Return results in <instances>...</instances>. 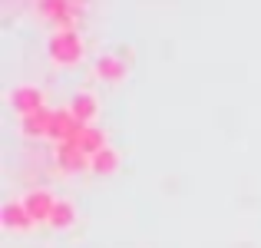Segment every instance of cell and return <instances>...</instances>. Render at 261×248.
<instances>
[{
  "instance_id": "3",
  "label": "cell",
  "mask_w": 261,
  "mask_h": 248,
  "mask_svg": "<svg viewBox=\"0 0 261 248\" xmlns=\"http://www.w3.org/2000/svg\"><path fill=\"white\" fill-rule=\"evenodd\" d=\"M10 106L17 109L20 116L37 113V109H43V89L33 86V83H20V86H13V93H10Z\"/></svg>"
},
{
  "instance_id": "12",
  "label": "cell",
  "mask_w": 261,
  "mask_h": 248,
  "mask_svg": "<svg viewBox=\"0 0 261 248\" xmlns=\"http://www.w3.org/2000/svg\"><path fill=\"white\" fill-rule=\"evenodd\" d=\"M89 172H96V176H116V172H119V153H116L113 146L99 149V153L89 159Z\"/></svg>"
},
{
  "instance_id": "4",
  "label": "cell",
  "mask_w": 261,
  "mask_h": 248,
  "mask_svg": "<svg viewBox=\"0 0 261 248\" xmlns=\"http://www.w3.org/2000/svg\"><path fill=\"white\" fill-rule=\"evenodd\" d=\"M37 13L50 23H57V30H73V4L70 0H37Z\"/></svg>"
},
{
  "instance_id": "11",
  "label": "cell",
  "mask_w": 261,
  "mask_h": 248,
  "mask_svg": "<svg viewBox=\"0 0 261 248\" xmlns=\"http://www.w3.org/2000/svg\"><path fill=\"white\" fill-rule=\"evenodd\" d=\"M57 162H60V169H63V172H83V169H89V156L80 153L73 142L57 146Z\"/></svg>"
},
{
  "instance_id": "8",
  "label": "cell",
  "mask_w": 261,
  "mask_h": 248,
  "mask_svg": "<svg viewBox=\"0 0 261 248\" xmlns=\"http://www.w3.org/2000/svg\"><path fill=\"white\" fill-rule=\"evenodd\" d=\"M93 73H96V80H102V83H122L126 80V60L113 57V53H102L93 63Z\"/></svg>"
},
{
  "instance_id": "10",
  "label": "cell",
  "mask_w": 261,
  "mask_h": 248,
  "mask_svg": "<svg viewBox=\"0 0 261 248\" xmlns=\"http://www.w3.org/2000/svg\"><path fill=\"white\" fill-rule=\"evenodd\" d=\"M50 122H53V109H37V113L30 116H20V129H23L30 139H43V136H50Z\"/></svg>"
},
{
  "instance_id": "13",
  "label": "cell",
  "mask_w": 261,
  "mask_h": 248,
  "mask_svg": "<svg viewBox=\"0 0 261 248\" xmlns=\"http://www.w3.org/2000/svg\"><path fill=\"white\" fill-rule=\"evenodd\" d=\"M73 222H76V205H73L70 199H60L46 225H50V229H57V232H63V229H73Z\"/></svg>"
},
{
  "instance_id": "9",
  "label": "cell",
  "mask_w": 261,
  "mask_h": 248,
  "mask_svg": "<svg viewBox=\"0 0 261 248\" xmlns=\"http://www.w3.org/2000/svg\"><path fill=\"white\" fill-rule=\"evenodd\" d=\"M73 146L80 149V153H86L89 159H93L99 149H106L109 142H106V133H102L99 126H80V133L73 136Z\"/></svg>"
},
{
  "instance_id": "2",
  "label": "cell",
  "mask_w": 261,
  "mask_h": 248,
  "mask_svg": "<svg viewBox=\"0 0 261 248\" xmlns=\"http://www.w3.org/2000/svg\"><path fill=\"white\" fill-rule=\"evenodd\" d=\"M57 202H60V199L53 195V192H46V189H30L23 195V205H27V212H30V218H33V222H43V225L50 222Z\"/></svg>"
},
{
  "instance_id": "7",
  "label": "cell",
  "mask_w": 261,
  "mask_h": 248,
  "mask_svg": "<svg viewBox=\"0 0 261 248\" xmlns=\"http://www.w3.org/2000/svg\"><path fill=\"white\" fill-rule=\"evenodd\" d=\"M70 113L76 116L80 126H93L96 116H99V100H96L89 89H80V93L70 100Z\"/></svg>"
},
{
  "instance_id": "1",
  "label": "cell",
  "mask_w": 261,
  "mask_h": 248,
  "mask_svg": "<svg viewBox=\"0 0 261 248\" xmlns=\"http://www.w3.org/2000/svg\"><path fill=\"white\" fill-rule=\"evenodd\" d=\"M46 53L57 66H76L86 53V43L76 30H53L50 43H46Z\"/></svg>"
},
{
  "instance_id": "5",
  "label": "cell",
  "mask_w": 261,
  "mask_h": 248,
  "mask_svg": "<svg viewBox=\"0 0 261 248\" xmlns=\"http://www.w3.org/2000/svg\"><path fill=\"white\" fill-rule=\"evenodd\" d=\"M0 225H4L7 232H30L37 222L30 218L23 199H13V202H4V209H0Z\"/></svg>"
},
{
  "instance_id": "6",
  "label": "cell",
  "mask_w": 261,
  "mask_h": 248,
  "mask_svg": "<svg viewBox=\"0 0 261 248\" xmlns=\"http://www.w3.org/2000/svg\"><path fill=\"white\" fill-rule=\"evenodd\" d=\"M76 133H80V122H76V116L70 113V106L53 109V122H50V136H46V139H53L57 146H63V142H73Z\"/></svg>"
}]
</instances>
